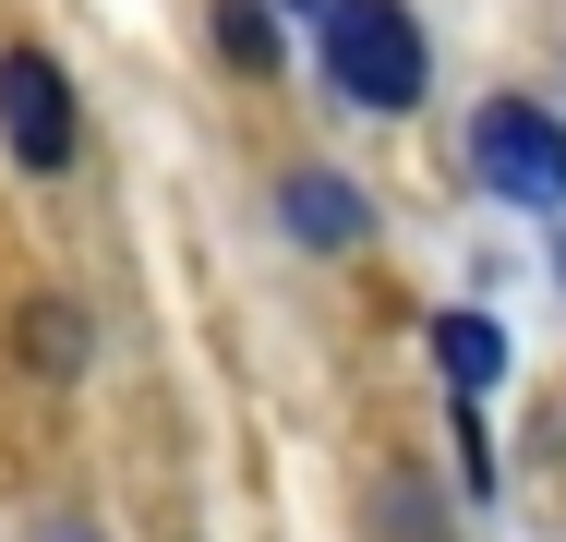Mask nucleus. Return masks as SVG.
I'll list each match as a JSON object with an SVG mask.
<instances>
[{
  "mask_svg": "<svg viewBox=\"0 0 566 542\" xmlns=\"http://www.w3.org/2000/svg\"><path fill=\"white\" fill-rule=\"evenodd\" d=\"M422 73H434V49L398 0H326V85L349 108H410Z\"/></svg>",
  "mask_w": 566,
  "mask_h": 542,
  "instance_id": "1",
  "label": "nucleus"
},
{
  "mask_svg": "<svg viewBox=\"0 0 566 542\" xmlns=\"http://www.w3.org/2000/svg\"><path fill=\"white\" fill-rule=\"evenodd\" d=\"M470 157H482V181L506 194V206H566V121L531 97H494L470 121Z\"/></svg>",
  "mask_w": 566,
  "mask_h": 542,
  "instance_id": "2",
  "label": "nucleus"
},
{
  "mask_svg": "<svg viewBox=\"0 0 566 542\" xmlns=\"http://www.w3.org/2000/svg\"><path fill=\"white\" fill-rule=\"evenodd\" d=\"M0 133L24 169H73V85L49 49H0Z\"/></svg>",
  "mask_w": 566,
  "mask_h": 542,
  "instance_id": "3",
  "label": "nucleus"
},
{
  "mask_svg": "<svg viewBox=\"0 0 566 542\" xmlns=\"http://www.w3.org/2000/svg\"><path fill=\"white\" fill-rule=\"evenodd\" d=\"M277 217H290V241H314V253H349V241L374 229V206L349 194L338 169H290V181H277Z\"/></svg>",
  "mask_w": 566,
  "mask_h": 542,
  "instance_id": "4",
  "label": "nucleus"
},
{
  "mask_svg": "<svg viewBox=\"0 0 566 542\" xmlns=\"http://www.w3.org/2000/svg\"><path fill=\"white\" fill-rule=\"evenodd\" d=\"M434 362H447L458 410H470V398H482V386L506 374V337H494V325H482V314H447V325H434Z\"/></svg>",
  "mask_w": 566,
  "mask_h": 542,
  "instance_id": "5",
  "label": "nucleus"
},
{
  "mask_svg": "<svg viewBox=\"0 0 566 542\" xmlns=\"http://www.w3.org/2000/svg\"><path fill=\"white\" fill-rule=\"evenodd\" d=\"M24 362H36V374H85V314L24 302Z\"/></svg>",
  "mask_w": 566,
  "mask_h": 542,
  "instance_id": "6",
  "label": "nucleus"
},
{
  "mask_svg": "<svg viewBox=\"0 0 566 542\" xmlns=\"http://www.w3.org/2000/svg\"><path fill=\"white\" fill-rule=\"evenodd\" d=\"M218 49L241 61V73H277V24H265L253 0H218Z\"/></svg>",
  "mask_w": 566,
  "mask_h": 542,
  "instance_id": "7",
  "label": "nucleus"
},
{
  "mask_svg": "<svg viewBox=\"0 0 566 542\" xmlns=\"http://www.w3.org/2000/svg\"><path fill=\"white\" fill-rule=\"evenodd\" d=\"M374 531H386V542H447V519H434V507H422V482L398 470V482L374 494Z\"/></svg>",
  "mask_w": 566,
  "mask_h": 542,
  "instance_id": "8",
  "label": "nucleus"
},
{
  "mask_svg": "<svg viewBox=\"0 0 566 542\" xmlns=\"http://www.w3.org/2000/svg\"><path fill=\"white\" fill-rule=\"evenodd\" d=\"M36 542H97V531H85V519H49V531H36Z\"/></svg>",
  "mask_w": 566,
  "mask_h": 542,
  "instance_id": "9",
  "label": "nucleus"
},
{
  "mask_svg": "<svg viewBox=\"0 0 566 542\" xmlns=\"http://www.w3.org/2000/svg\"><path fill=\"white\" fill-rule=\"evenodd\" d=\"M290 12H302V0H290Z\"/></svg>",
  "mask_w": 566,
  "mask_h": 542,
  "instance_id": "10",
  "label": "nucleus"
}]
</instances>
